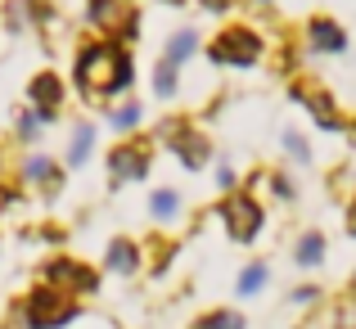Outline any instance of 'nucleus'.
<instances>
[{"label": "nucleus", "instance_id": "1", "mask_svg": "<svg viewBox=\"0 0 356 329\" xmlns=\"http://www.w3.org/2000/svg\"><path fill=\"white\" fill-rule=\"evenodd\" d=\"M77 81L81 86H99V90H127L131 59L118 50V45H90V50H81Z\"/></svg>", "mask_w": 356, "mask_h": 329}, {"label": "nucleus", "instance_id": "2", "mask_svg": "<svg viewBox=\"0 0 356 329\" xmlns=\"http://www.w3.org/2000/svg\"><path fill=\"white\" fill-rule=\"evenodd\" d=\"M72 316V307L63 303L59 294H50V289H36L32 303H27V325L32 329H50V325H63Z\"/></svg>", "mask_w": 356, "mask_h": 329}, {"label": "nucleus", "instance_id": "3", "mask_svg": "<svg viewBox=\"0 0 356 329\" xmlns=\"http://www.w3.org/2000/svg\"><path fill=\"white\" fill-rule=\"evenodd\" d=\"M212 59H226V63H252L257 59V36L243 32V27H230L217 45H212Z\"/></svg>", "mask_w": 356, "mask_h": 329}, {"label": "nucleus", "instance_id": "4", "mask_svg": "<svg viewBox=\"0 0 356 329\" xmlns=\"http://www.w3.org/2000/svg\"><path fill=\"white\" fill-rule=\"evenodd\" d=\"M226 225H230V234H235V239H252V234H257V225H261L257 203L243 199V194L226 199Z\"/></svg>", "mask_w": 356, "mask_h": 329}, {"label": "nucleus", "instance_id": "5", "mask_svg": "<svg viewBox=\"0 0 356 329\" xmlns=\"http://www.w3.org/2000/svg\"><path fill=\"white\" fill-rule=\"evenodd\" d=\"M45 275H50L54 284H72V289H90L95 284V275H90V271H77V262H50Z\"/></svg>", "mask_w": 356, "mask_h": 329}, {"label": "nucleus", "instance_id": "6", "mask_svg": "<svg viewBox=\"0 0 356 329\" xmlns=\"http://www.w3.org/2000/svg\"><path fill=\"white\" fill-rule=\"evenodd\" d=\"M90 18H95L99 27H131L122 0H95V5H90Z\"/></svg>", "mask_w": 356, "mask_h": 329}, {"label": "nucleus", "instance_id": "7", "mask_svg": "<svg viewBox=\"0 0 356 329\" xmlns=\"http://www.w3.org/2000/svg\"><path fill=\"white\" fill-rule=\"evenodd\" d=\"M32 99H36V104H41L45 113H54V104L63 99L59 77H50V72H45V77H36V81H32Z\"/></svg>", "mask_w": 356, "mask_h": 329}, {"label": "nucleus", "instance_id": "8", "mask_svg": "<svg viewBox=\"0 0 356 329\" xmlns=\"http://www.w3.org/2000/svg\"><path fill=\"white\" fill-rule=\"evenodd\" d=\"M172 145L185 154V163H190V167H199L203 158H208V145H203L199 136H190V131H172Z\"/></svg>", "mask_w": 356, "mask_h": 329}, {"label": "nucleus", "instance_id": "9", "mask_svg": "<svg viewBox=\"0 0 356 329\" xmlns=\"http://www.w3.org/2000/svg\"><path fill=\"white\" fill-rule=\"evenodd\" d=\"M298 95L312 104V113H321V127H343L339 122V113H334V104H330V95L325 90H298Z\"/></svg>", "mask_w": 356, "mask_h": 329}, {"label": "nucleus", "instance_id": "10", "mask_svg": "<svg viewBox=\"0 0 356 329\" xmlns=\"http://www.w3.org/2000/svg\"><path fill=\"white\" fill-rule=\"evenodd\" d=\"M127 176H145V158L131 154V149H118L113 154V181H127Z\"/></svg>", "mask_w": 356, "mask_h": 329}, {"label": "nucleus", "instance_id": "11", "mask_svg": "<svg viewBox=\"0 0 356 329\" xmlns=\"http://www.w3.org/2000/svg\"><path fill=\"white\" fill-rule=\"evenodd\" d=\"M312 41L321 45V50H343V32L334 23H325V18H321V23H312Z\"/></svg>", "mask_w": 356, "mask_h": 329}, {"label": "nucleus", "instance_id": "12", "mask_svg": "<svg viewBox=\"0 0 356 329\" xmlns=\"http://www.w3.org/2000/svg\"><path fill=\"white\" fill-rule=\"evenodd\" d=\"M136 248H131V243H113V248H108V266L113 271H136Z\"/></svg>", "mask_w": 356, "mask_h": 329}, {"label": "nucleus", "instance_id": "13", "mask_svg": "<svg viewBox=\"0 0 356 329\" xmlns=\"http://www.w3.org/2000/svg\"><path fill=\"white\" fill-rule=\"evenodd\" d=\"M321 252H325L321 234H307V239L298 243V262H302V266H316V262H321Z\"/></svg>", "mask_w": 356, "mask_h": 329}, {"label": "nucleus", "instance_id": "14", "mask_svg": "<svg viewBox=\"0 0 356 329\" xmlns=\"http://www.w3.org/2000/svg\"><path fill=\"white\" fill-rule=\"evenodd\" d=\"M194 329H243L239 316H230V312H221V316H208V321H199Z\"/></svg>", "mask_w": 356, "mask_h": 329}, {"label": "nucleus", "instance_id": "15", "mask_svg": "<svg viewBox=\"0 0 356 329\" xmlns=\"http://www.w3.org/2000/svg\"><path fill=\"white\" fill-rule=\"evenodd\" d=\"M261 284H266V271H261V266H252V271H243V280H239V294H257Z\"/></svg>", "mask_w": 356, "mask_h": 329}, {"label": "nucleus", "instance_id": "16", "mask_svg": "<svg viewBox=\"0 0 356 329\" xmlns=\"http://www.w3.org/2000/svg\"><path fill=\"white\" fill-rule=\"evenodd\" d=\"M86 149H90V127H81L77 140H72V163H81V158H86Z\"/></svg>", "mask_w": 356, "mask_h": 329}, {"label": "nucleus", "instance_id": "17", "mask_svg": "<svg viewBox=\"0 0 356 329\" xmlns=\"http://www.w3.org/2000/svg\"><path fill=\"white\" fill-rule=\"evenodd\" d=\"M176 212V194H154V217H172Z\"/></svg>", "mask_w": 356, "mask_h": 329}, {"label": "nucleus", "instance_id": "18", "mask_svg": "<svg viewBox=\"0 0 356 329\" xmlns=\"http://www.w3.org/2000/svg\"><path fill=\"white\" fill-rule=\"evenodd\" d=\"M190 50H194V32H181V36L172 41V59H185Z\"/></svg>", "mask_w": 356, "mask_h": 329}, {"label": "nucleus", "instance_id": "19", "mask_svg": "<svg viewBox=\"0 0 356 329\" xmlns=\"http://www.w3.org/2000/svg\"><path fill=\"white\" fill-rule=\"evenodd\" d=\"M158 90H163V95H172V90H176V72H172V63H163V68H158Z\"/></svg>", "mask_w": 356, "mask_h": 329}, {"label": "nucleus", "instance_id": "20", "mask_svg": "<svg viewBox=\"0 0 356 329\" xmlns=\"http://www.w3.org/2000/svg\"><path fill=\"white\" fill-rule=\"evenodd\" d=\"M136 122H140V104H127V109L118 113V127H122V131H127V127H136Z\"/></svg>", "mask_w": 356, "mask_h": 329}, {"label": "nucleus", "instance_id": "21", "mask_svg": "<svg viewBox=\"0 0 356 329\" xmlns=\"http://www.w3.org/2000/svg\"><path fill=\"white\" fill-rule=\"evenodd\" d=\"M284 145H289V149H293V154H298V158H302V154H307V145H302V140H298V136H284Z\"/></svg>", "mask_w": 356, "mask_h": 329}, {"label": "nucleus", "instance_id": "22", "mask_svg": "<svg viewBox=\"0 0 356 329\" xmlns=\"http://www.w3.org/2000/svg\"><path fill=\"white\" fill-rule=\"evenodd\" d=\"M348 329H356V307H348Z\"/></svg>", "mask_w": 356, "mask_h": 329}, {"label": "nucleus", "instance_id": "23", "mask_svg": "<svg viewBox=\"0 0 356 329\" xmlns=\"http://www.w3.org/2000/svg\"><path fill=\"white\" fill-rule=\"evenodd\" d=\"M348 225H352V234H356V203H352V212H348Z\"/></svg>", "mask_w": 356, "mask_h": 329}, {"label": "nucleus", "instance_id": "24", "mask_svg": "<svg viewBox=\"0 0 356 329\" xmlns=\"http://www.w3.org/2000/svg\"><path fill=\"white\" fill-rule=\"evenodd\" d=\"M208 5H212V9H221V5H226V0H208Z\"/></svg>", "mask_w": 356, "mask_h": 329}]
</instances>
